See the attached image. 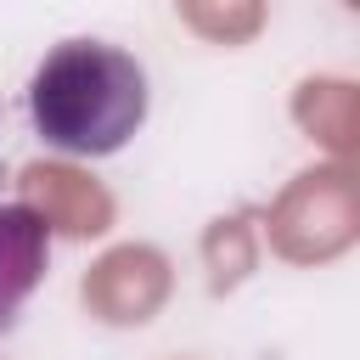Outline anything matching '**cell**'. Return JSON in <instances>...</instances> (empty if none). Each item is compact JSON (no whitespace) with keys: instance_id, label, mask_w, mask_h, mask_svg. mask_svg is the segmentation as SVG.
<instances>
[{"instance_id":"6da1fadb","label":"cell","mask_w":360,"mask_h":360,"mask_svg":"<svg viewBox=\"0 0 360 360\" xmlns=\"http://www.w3.org/2000/svg\"><path fill=\"white\" fill-rule=\"evenodd\" d=\"M28 118L45 146L107 158L146 118V68L107 39H62L28 79Z\"/></svg>"},{"instance_id":"7a4b0ae2","label":"cell","mask_w":360,"mask_h":360,"mask_svg":"<svg viewBox=\"0 0 360 360\" xmlns=\"http://www.w3.org/2000/svg\"><path fill=\"white\" fill-rule=\"evenodd\" d=\"M270 253L287 264H326L360 242V163H315L287 180L264 214Z\"/></svg>"},{"instance_id":"3957f363","label":"cell","mask_w":360,"mask_h":360,"mask_svg":"<svg viewBox=\"0 0 360 360\" xmlns=\"http://www.w3.org/2000/svg\"><path fill=\"white\" fill-rule=\"evenodd\" d=\"M169 292H174V270H169V259H163L158 248H146V242H118V248H107V253L84 270V281H79L84 309H90L96 321H107V326H141V321H152V315L169 304Z\"/></svg>"},{"instance_id":"277c9868","label":"cell","mask_w":360,"mask_h":360,"mask_svg":"<svg viewBox=\"0 0 360 360\" xmlns=\"http://www.w3.org/2000/svg\"><path fill=\"white\" fill-rule=\"evenodd\" d=\"M17 191H22V202L56 231V236H73V242H84V236H101L107 225H112V191L96 180V174H84V169H73V163H28L22 174H17Z\"/></svg>"},{"instance_id":"5b68a950","label":"cell","mask_w":360,"mask_h":360,"mask_svg":"<svg viewBox=\"0 0 360 360\" xmlns=\"http://www.w3.org/2000/svg\"><path fill=\"white\" fill-rule=\"evenodd\" d=\"M45 253H51V225L28 202H0V332L17 321V309L39 287Z\"/></svg>"},{"instance_id":"8992f818","label":"cell","mask_w":360,"mask_h":360,"mask_svg":"<svg viewBox=\"0 0 360 360\" xmlns=\"http://www.w3.org/2000/svg\"><path fill=\"white\" fill-rule=\"evenodd\" d=\"M292 118L332 158L360 163V84L354 79H304L292 90Z\"/></svg>"},{"instance_id":"52a82bcc","label":"cell","mask_w":360,"mask_h":360,"mask_svg":"<svg viewBox=\"0 0 360 360\" xmlns=\"http://www.w3.org/2000/svg\"><path fill=\"white\" fill-rule=\"evenodd\" d=\"M253 259H259V242H253V214H219V219L202 231L208 292H231L236 281H248Z\"/></svg>"},{"instance_id":"ba28073f","label":"cell","mask_w":360,"mask_h":360,"mask_svg":"<svg viewBox=\"0 0 360 360\" xmlns=\"http://www.w3.org/2000/svg\"><path fill=\"white\" fill-rule=\"evenodd\" d=\"M174 11L208 45H248L264 28V0H174Z\"/></svg>"},{"instance_id":"9c48e42d","label":"cell","mask_w":360,"mask_h":360,"mask_svg":"<svg viewBox=\"0 0 360 360\" xmlns=\"http://www.w3.org/2000/svg\"><path fill=\"white\" fill-rule=\"evenodd\" d=\"M343 6H354V11H360V0H343Z\"/></svg>"}]
</instances>
